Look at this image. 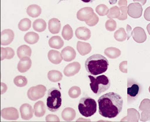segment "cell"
<instances>
[{
    "mask_svg": "<svg viewBox=\"0 0 150 122\" xmlns=\"http://www.w3.org/2000/svg\"><path fill=\"white\" fill-rule=\"evenodd\" d=\"M99 114L104 118H114L121 112L123 101L120 94L109 92L101 96L98 100Z\"/></svg>",
    "mask_w": 150,
    "mask_h": 122,
    "instance_id": "cell-1",
    "label": "cell"
},
{
    "mask_svg": "<svg viewBox=\"0 0 150 122\" xmlns=\"http://www.w3.org/2000/svg\"><path fill=\"white\" fill-rule=\"evenodd\" d=\"M109 65V61L106 57L96 54L86 59L85 67L88 73L97 76L105 73L108 68Z\"/></svg>",
    "mask_w": 150,
    "mask_h": 122,
    "instance_id": "cell-2",
    "label": "cell"
},
{
    "mask_svg": "<svg viewBox=\"0 0 150 122\" xmlns=\"http://www.w3.org/2000/svg\"><path fill=\"white\" fill-rule=\"evenodd\" d=\"M90 79V87L92 92L96 96H98L102 93L108 91L110 87V80L105 75H102L94 77L92 75H88Z\"/></svg>",
    "mask_w": 150,
    "mask_h": 122,
    "instance_id": "cell-3",
    "label": "cell"
},
{
    "mask_svg": "<svg viewBox=\"0 0 150 122\" xmlns=\"http://www.w3.org/2000/svg\"><path fill=\"white\" fill-rule=\"evenodd\" d=\"M97 103L93 98L88 96L83 97L79 103V111L85 117H91L97 112Z\"/></svg>",
    "mask_w": 150,
    "mask_h": 122,
    "instance_id": "cell-4",
    "label": "cell"
},
{
    "mask_svg": "<svg viewBox=\"0 0 150 122\" xmlns=\"http://www.w3.org/2000/svg\"><path fill=\"white\" fill-rule=\"evenodd\" d=\"M61 92L56 88H52L47 92V108L51 112H56L62 106Z\"/></svg>",
    "mask_w": 150,
    "mask_h": 122,
    "instance_id": "cell-5",
    "label": "cell"
},
{
    "mask_svg": "<svg viewBox=\"0 0 150 122\" xmlns=\"http://www.w3.org/2000/svg\"><path fill=\"white\" fill-rule=\"evenodd\" d=\"M141 85L132 79L127 80V102L131 103L135 101L142 92Z\"/></svg>",
    "mask_w": 150,
    "mask_h": 122,
    "instance_id": "cell-6",
    "label": "cell"
},
{
    "mask_svg": "<svg viewBox=\"0 0 150 122\" xmlns=\"http://www.w3.org/2000/svg\"><path fill=\"white\" fill-rule=\"evenodd\" d=\"M46 91V87L43 85L32 86L28 89V98L31 101H37L45 96Z\"/></svg>",
    "mask_w": 150,
    "mask_h": 122,
    "instance_id": "cell-7",
    "label": "cell"
},
{
    "mask_svg": "<svg viewBox=\"0 0 150 122\" xmlns=\"http://www.w3.org/2000/svg\"><path fill=\"white\" fill-rule=\"evenodd\" d=\"M1 114L2 118L6 120L16 121L19 118V113L17 109L13 107L3 109L1 110Z\"/></svg>",
    "mask_w": 150,
    "mask_h": 122,
    "instance_id": "cell-8",
    "label": "cell"
},
{
    "mask_svg": "<svg viewBox=\"0 0 150 122\" xmlns=\"http://www.w3.org/2000/svg\"><path fill=\"white\" fill-rule=\"evenodd\" d=\"M14 38V32L10 29L3 30L1 33V44L2 45H8L12 43Z\"/></svg>",
    "mask_w": 150,
    "mask_h": 122,
    "instance_id": "cell-9",
    "label": "cell"
},
{
    "mask_svg": "<svg viewBox=\"0 0 150 122\" xmlns=\"http://www.w3.org/2000/svg\"><path fill=\"white\" fill-rule=\"evenodd\" d=\"M20 113L22 119L24 120H30L33 117L34 110L32 106L28 103H24L20 107Z\"/></svg>",
    "mask_w": 150,
    "mask_h": 122,
    "instance_id": "cell-10",
    "label": "cell"
},
{
    "mask_svg": "<svg viewBox=\"0 0 150 122\" xmlns=\"http://www.w3.org/2000/svg\"><path fill=\"white\" fill-rule=\"evenodd\" d=\"M81 68L80 64L77 62H74L68 64L64 69V74L66 76L71 77L77 74Z\"/></svg>",
    "mask_w": 150,
    "mask_h": 122,
    "instance_id": "cell-11",
    "label": "cell"
},
{
    "mask_svg": "<svg viewBox=\"0 0 150 122\" xmlns=\"http://www.w3.org/2000/svg\"><path fill=\"white\" fill-rule=\"evenodd\" d=\"M31 60L28 56H25L20 59L18 63L17 69L21 73H25L27 72L31 67Z\"/></svg>",
    "mask_w": 150,
    "mask_h": 122,
    "instance_id": "cell-12",
    "label": "cell"
},
{
    "mask_svg": "<svg viewBox=\"0 0 150 122\" xmlns=\"http://www.w3.org/2000/svg\"><path fill=\"white\" fill-rule=\"evenodd\" d=\"M63 59L66 62H71L75 59L76 56V53L75 49L71 47L68 46L64 47L61 52Z\"/></svg>",
    "mask_w": 150,
    "mask_h": 122,
    "instance_id": "cell-13",
    "label": "cell"
},
{
    "mask_svg": "<svg viewBox=\"0 0 150 122\" xmlns=\"http://www.w3.org/2000/svg\"><path fill=\"white\" fill-rule=\"evenodd\" d=\"M93 14V10L90 8H84L80 10L77 13V18L79 20L87 22L89 21L91 14Z\"/></svg>",
    "mask_w": 150,
    "mask_h": 122,
    "instance_id": "cell-14",
    "label": "cell"
},
{
    "mask_svg": "<svg viewBox=\"0 0 150 122\" xmlns=\"http://www.w3.org/2000/svg\"><path fill=\"white\" fill-rule=\"evenodd\" d=\"M48 58L52 63L55 65L60 64L63 60L62 54L55 50H51L48 52Z\"/></svg>",
    "mask_w": 150,
    "mask_h": 122,
    "instance_id": "cell-15",
    "label": "cell"
},
{
    "mask_svg": "<svg viewBox=\"0 0 150 122\" xmlns=\"http://www.w3.org/2000/svg\"><path fill=\"white\" fill-rule=\"evenodd\" d=\"M75 35L76 38L82 40H87L91 37V31L85 27H79L76 29Z\"/></svg>",
    "mask_w": 150,
    "mask_h": 122,
    "instance_id": "cell-16",
    "label": "cell"
},
{
    "mask_svg": "<svg viewBox=\"0 0 150 122\" xmlns=\"http://www.w3.org/2000/svg\"><path fill=\"white\" fill-rule=\"evenodd\" d=\"M48 29L52 34L58 33L61 29V23L57 18H52L48 21Z\"/></svg>",
    "mask_w": 150,
    "mask_h": 122,
    "instance_id": "cell-17",
    "label": "cell"
},
{
    "mask_svg": "<svg viewBox=\"0 0 150 122\" xmlns=\"http://www.w3.org/2000/svg\"><path fill=\"white\" fill-rule=\"evenodd\" d=\"M77 50L80 55L84 56L90 53L92 50V47L88 43L78 41L77 43Z\"/></svg>",
    "mask_w": 150,
    "mask_h": 122,
    "instance_id": "cell-18",
    "label": "cell"
},
{
    "mask_svg": "<svg viewBox=\"0 0 150 122\" xmlns=\"http://www.w3.org/2000/svg\"><path fill=\"white\" fill-rule=\"evenodd\" d=\"M34 114L37 117H42L43 116L45 115L46 111L45 104L42 101H38L37 102L35 103L34 105Z\"/></svg>",
    "mask_w": 150,
    "mask_h": 122,
    "instance_id": "cell-19",
    "label": "cell"
},
{
    "mask_svg": "<svg viewBox=\"0 0 150 122\" xmlns=\"http://www.w3.org/2000/svg\"><path fill=\"white\" fill-rule=\"evenodd\" d=\"M48 44L50 47L56 49H59L64 46V43L62 38L59 36H54L48 41Z\"/></svg>",
    "mask_w": 150,
    "mask_h": 122,
    "instance_id": "cell-20",
    "label": "cell"
},
{
    "mask_svg": "<svg viewBox=\"0 0 150 122\" xmlns=\"http://www.w3.org/2000/svg\"><path fill=\"white\" fill-rule=\"evenodd\" d=\"M76 112L71 107H67L63 110L62 113V117L66 121H72L76 117Z\"/></svg>",
    "mask_w": 150,
    "mask_h": 122,
    "instance_id": "cell-21",
    "label": "cell"
},
{
    "mask_svg": "<svg viewBox=\"0 0 150 122\" xmlns=\"http://www.w3.org/2000/svg\"><path fill=\"white\" fill-rule=\"evenodd\" d=\"M27 14L32 18L38 17L42 13L41 8L37 5H31L27 8Z\"/></svg>",
    "mask_w": 150,
    "mask_h": 122,
    "instance_id": "cell-22",
    "label": "cell"
},
{
    "mask_svg": "<svg viewBox=\"0 0 150 122\" xmlns=\"http://www.w3.org/2000/svg\"><path fill=\"white\" fill-rule=\"evenodd\" d=\"M31 49L26 45L20 46L17 50V54L19 59L25 56L30 57L31 56Z\"/></svg>",
    "mask_w": 150,
    "mask_h": 122,
    "instance_id": "cell-23",
    "label": "cell"
},
{
    "mask_svg": "<svg viewBox=\"0 0 150 122\" xmlns=\"http://www.w3.org/2000/svg\"><path fill=\"white\" fill-rule=\"evenodd\" d=\"M1 60L3 61L5 59H10L13 58L15 53L14 50L11 47H1Z\"/></svg>",
    "mask_w": 150,
    "mask_h": 122,
    "instance_id": "cell-24",
    "label": "cell"
},
{
    "mask_svg": "<svg viewBox=\"0 0 150 122\" xmlns=\"http://www.w3.org/2000/svg\"><path fill=\"white\" fill-rule=\"evenodd\" d=\"M47 77L50 82L57 83L62 80L63 78V74L59 71L51 70L48 72Z\"/></svg>",
    "mask_w": 150,
    "mask_h": 122,
    "instance_id": "cell-25",
    "label": "cell"
},
{
    "mask_svg": "<svg viewBox=\"0 0 150 122\" xmlns=\"http://www.w3.org/2000/svg\"><path fill=\"white\" fill-rule=\"evenodd\" d=\"M39 36L37 33L34 32H28L24 36V40L28 44H35L39 41Z\"/></svg>",
    "mask_w": 150,
    "mask_h": 122,
    "instance_id": "cell-26",
    "label": "cell"
},
{
    "mask_svg": "<svg viewBox=\"0 0 150 122\" xmlns=\"http://www.w3.org/2000/svg\"><path fill=\"white\" fill-rule=\"evenodd\" d=\"M33 27L35 31L42 32L47 28V24L43 19H38L33 22Z\"/></svg>",
    "mask_w": 150,
    "mask_h": 122,
    "instance_id": "cell-27",
    "label": "cell"
},
{
    "mask_svg": "<svg viewBox=\"0 0 150 122\" xmlns=\"http://www.w3.org/2000/svg\"><path fill=\"white\" fill-rule=\"evenodd\" d=\"M62 36L66 40H69L74 36V32L72 27L69 24H66L64 26L62 33Z\"/></svg>",
    "mask_w": 150,
    "mask_h": 122,
    "instance_id": "cell-28",
    "label": "cell"
},
{
    "mask_svg": "<svg viewBox=\"0 0 150 122\" xmlns=\"http://www.w3.org/2000/svg\"><path fill=\"white\" fill-rule=\"evenodd\" d=\"M18 28L20 31H27L31 26V22L28 18L22 19L18 23Z\"/></svg>",
    "mask_w": 150,
    "mask_h": 122,
    "instance_id": "cell-29",
    "label": "cell"
},
{
    "mask_svg": "<svg viewBox=\"0 0 150 122\" xmlns=\"http://www.w3.org/2000/svg\"><path fill=\"white\" fill-rule=\"evenodd\" d=\"M105 54L110 58H115L120 56L121 52L117 48L109 47L105 50Z\"/></svg>",
    "mask_w": 150,
    "mask_h": 122,
    "instance_id": "cell-30",
    "label": "cell"
},
{
    "mask_svg": "<svg viewBox=\"0 0 150 122\" xmlns=\"http://www.w3.org/2000/svg\"><path fill=\"white\" fill-rule=\"evenodd\" d=\"M28 81L26 77L19 75L16 76L14 79V83L17 86L23 87L28 84Z\"/></svg>",
    "mask_w": 150,
    "mask_h": 122,
    "instance_id": "cell-31",
    "label": "cell"
},
{
    "mask_svg": "<svg viewBox=\"0 0 150 122\" xmlns=\"http://www.w3.org/2000/svg\"><path fill=\"white\" fill-rule=\"evenodd\" d=\"M68 94L72 98H76L79 97L81 94L80 88L77 86H74L71 87L68 91Z\"/></svg>",
    "mask_w": 150,
    "mask_h": 122,
    "instance_id": "cell-32",
    "label": "cell"
},
{
    "mask_svg": "<svg viewBox=\"0 0 150 122\" xmlns=\"http://www.w3.org/2000/svg\"><path fill=\"white\" fill-rule=\"evenodd\" d=\"M126 33L125 32L124 29L121 28L120 30H118L115 33V38L117 40L119 41H123L126 38Z\"/></svg>",
    "mask_w": 150,
    "mask_h": 122,
    "instance_id": "cell-33",
    "label": "cell"
},
{
    "mask_svg": "<svg viewBox=\"0 0 150 122\" xmlns=\"http://www.w3.org/2000/svg\"><path fill=\"white\" fill-rule=\"evenodd\" d=\"M106 27L108 30L112 31L115 29V27H116L115 22L112 19L108 20L106 24Z\"/></svg>",
    "mask_w": 150,
    "mask_h": 122,
    "instance_id": "cell-34",
    "label": "cell"
},
{
    "mask_svg": "<svg viewBox=\"0 0 150 122\" xmlns=\"http://www.w3.org/2000/svg\"><path fill=\"white\" fill-rule=\"evenodd\" d=\"M96 11L99 15L103 16V15L106 14L107 11H108V9H107L106 6H105L104 5H100L97 7Z\"/></svg>",
    "mask_w": 150,
    "mask_h": 122,
    "instance_id": "cell-35",
    "label": "cell"
},
{
    "mask_svg": "<svg viewBox=\"0 0 150 122\" xmlns=\"http://www.w3.org/2000/svg\"><path fill=\"white\" fill-rule=\"evenodd\" d=\"M46 121H47V122H59L60 119L56 115L50 114V115H48L46 116Z\"/></svg>",
    "mask_w": 150,
    "mask_h": 122,
    "instance_id": "cell-36",
    "label": "cell"
},
{
    "mask_svg": "<svg viewBox=\"0 0 150 122\" xmlns=\"http://www.w3.org/2000/svg\"><path fill=\"white\" fill-rule=\"evenodd\" d=\"M7 90V86L6 85L3 83H1V94H3L6 92Z\"/></svg>",
    "mask_w": 150,
    "mask_h": 122,
    "instance_id": "cell-37",
    "label": "cell"
},
{
    "mask_svg": "<svg viewBox=\"0 0 150 122\" xmlns=\"http://www.w3.org/2000/svg\"><path fill=\"white\" fill-rule=\"evenodd\" d=\"M81 1H83L84 3H91L92 2H93L94 1L96 0H81Z\"/></svg>",
    "mask_w": 150,
    "mask_h": 122,
    "instance_id": "cell-38",
    "label": "cell"
},
{
    "mask_svg": "<svg viewBox=\"0 0 150 122\" xmlns=\"http://www.w3.org/2000/svg\"><path fill=\"white\" fill-rule=\"evenodd\" d=\"M60 1H67V0H60Z\"/></svg>",
    "mask_w": 150,
    "mask_h": 122,
    "instance_id": "cell-39",
    "label": "cell"
}]
</instances>
